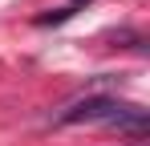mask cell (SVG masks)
I'll use <instances>...</instances> for the list:
<instances>
[{
  "label": "cell",
  "mask_w": 150,
  "mask_h": 146,
  "mask_svg": "<svg viewBox=\"0 0 150 146\" xmlns=\"http://www.w3.org/2000/svg\"><path fill=\"white\" fill-rule=\"evenodd\" d=\"M73 16V8H53V12H45V16H37V24L45 28V24H61V21H69Z\"/></svg>",
  "instance_id": "6da1fadb"
},
{
  "label": "cell",
  "mask_w": 150,
  "mask_h": 146,
  "mask_svg": "<svg viewBox=\"0 0 150 146\" xmlns=\"http://www.w3.org/2000/svg\"><path fill=\"white\" fill-rule=\"evenodd\" d=\"M69 4H89V0H69Z\"/></svg>",
  "instance_id": "7a4b0ae2"
}]
</instances>
